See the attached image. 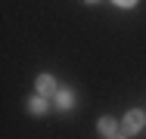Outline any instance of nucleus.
Instances as JSON below:
<instances>
[{
	"mask_svg": "<svg viewBox=\"0 0 146 139\" xmlns=\"http://www.w3.org/2000/svg\"><path fill=\"white\" fill-rule=\"evenodd\" d=\"M124 127H127V133H137V130L143 127V111H127Z\"/></svg>",
	"mask_w": 146,
	"mask_h": 139,
	"instance_id": "f257e3e1",
	"label": "nucleus"
},
{
	"mask_svg": "<svg viewBox=\"0 0 146 139\" xmlns=\"http://www.w3.org/2000/svg\"><path fill=\"white\" fill-rule=\"evenodd\" d=\"M53 90H56V81H53L50 74H40V77H37V93H40V96H50Z\"/></svg>",
	"mask_w": 146,
	"mask_h": 139,
	"instance_id": "f03ea898",
	"label": "nucleus"
},
{
	"mask_svg": "<svg viewBox=\"0 0 146 139\" xmlns=\"http://www.w3.org/2000/svg\"><path fill=\"white\" fill-rule=\"evenodd\" d=\"M31 114H44V111H47V99H44V96H37V99H31Z\"/></svg>",
	"mask_w": 146,
	"mask_h": 139,
	"instance_id": "7ed1b4c3",
	"label": "nucleus"
},
{
	"mask_svg": "<svg viewBox=\"0 0 146 139\" xmlns=\"http://www.w3.org/2000/svg\"><path fill=\"white\" fill-rule=\"evenodd\" d=\"M56 102H59V108H72V102H75V96H72L68 90H62V93L56 96Z\"/></svg>",
	"mask_w": 146,
	"mask_h": 139,
	"instance_id": "20e7f679",
	"label": "nucleus"
},
{
	"mask_svg": "<svg viewBox=\"0 0 146 139\" xmlns=\"http://www.w3.org/2000/svg\"><path fill=\"white\" fill-rule=\"evenodd\" d=\"M100 130H103L106 136H112V133H115V117H103V121H100Z\"/></svg>",
	"mask_w": 146,
	"mask_h": 139,
	"instance_id": "39448f33",
	"label": "nucleus"
},
{
	"mask_svg": "<svg viewBox=\"0 0 146 139\" xmlns=\"http://www.w3.org/2000/svg\"><path fill=\"white\" fill-rule=\"evenodd\" d=\"M118 6H134V3H137V0H115Z\"/></svg>",
	"mask_w": 146,
	"mask_h": 139,
	"instance_id": "423d86ee",
	"label": "nucleus"
},
{
	"mask_svg": "<svg viewBox=\"0 0 146 139\" xmlns=\"http://www.w3.org/2000/svg\"><path fill=\"white\" fill-rule=\"evenodd\" d=\"M109 139H124V136H115V133H112V136H109Z\"/></svg>",
	"mask_w": 146,
	"mask_h": 139,
	"instance_id": "0eeeda50",
	"label": "nucleus"
},
{
	"mask_svg": "<svg viewBox=\"0 0 146 139\" xmlns=\"http://www.w3.org/2000/svg\"><path fill=\"white\" fill-rule=\"evenodd\" d=\"M87 3H96V0H87Z\"/></svg>",
	"mask_w": 146,
	"mask_h": 139,
	"instance_id": "6e6552de",
	"label": "nucleus"
}]
</instances>
